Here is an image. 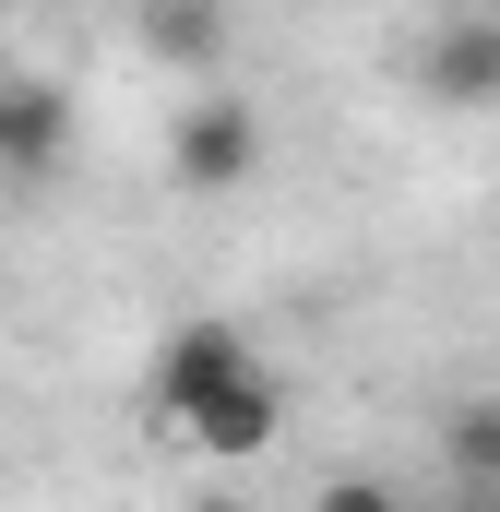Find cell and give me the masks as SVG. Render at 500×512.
I'll return each mask as SVG.
<instances>
[{"label":"cell","instance_id":"cell-1","mask_svg":"<svg viewBox=\"0 0 500 512\" xmlns=\"http://www.w3.org/2000/svg\"><path fill=\"white\" fill-rule=\"evenodd\" d=\"M250 370H262L250 322H215V310H203V322H179V334L155 346V370H143V405H155V429H191V417H203L227 382H250Z\"/></svg>","mask_w":500,"mask_h":512},{"label":"cell","instance_id":"cell-2","mask_svg":"<svg viewBox=\"0 0 500 512\" xmlns=\"http://www.w3.org/2000/svg\"><path fill=\"white\" fill-rule=\"evenodd\" d=\"M250 167H262V108L250 96H191L167 120V179L179 191H250Z\"/></svg>","mask_w":500,"mask_h":512},{"label":"cell","instance_id":"cell-3","mask_svg":"<svg viewBox=\"0 0 500 512\" xmlns=\"http://www.w3.org/2000/svg\"><path fill=\"white\" fill-rule=\"evenodd\" d=\"M274 429H286V393H274V370H250V382H227L179 441H191L203 465H250V453H274Z\"/></svg>","mask_w":500,"mask_h":512},{"label":"cell","instance_id":"cell-4","mask_svg":"<svg viewBox=\"0 0 500 512\" xmlns=\"http://www.w3.org/2000/svg\"><path fill=\"white\" fill-rule=\"evenodd\" d=\"M60 143H72V96L48 72H0V167L36 179V167H60Z\"/></svg>","mask_w":500,"mask_h":512},{"label":"cell","instance_id":"cell-5","mask_svg":"<svg viewBox=\"0 0 500 512\" xmlns=\"http://www.w3.org/2000/svg\"><path fill=\"white\" fill-rule=\"evenodd\" d=\"M417 84H429L441 108H500V12L441 24V36H429V60H417Z\"/></svg>","mask_w":500,"mask_h":512},{"label":"cell","instance_id":"cell-6","mask_svg":"<svg viewBox=\"0 0 500 512\" xmlns=\"http://www.w3.org/2000/svg\"><path fill=\"white\" fill-rule=\"evenodd\" d=\"M143 48L167 72H215L227 60V0H143Z\"/></svg>","mask_w":500,"mask_h":512},{"label":"cell","instance_id":"cell-7","mask_svg":"<svg viewBox=\"0 0 500 512\" xmlns=\"http://www.w3.org/2000/svg\"><path fill=\"white\" fill-rule=\"evenodd\" d=\"M441 453H453L477 489H500V405H453V417H441Z\"/></svg>","mask_w":500,"mask_h":512},{"label":"cell","instance_id":"cell-8","mask_svg":"<svg viewBox=\"0 0 500 512\" xmlns=\"http://www.w3.org/2000/svg\"><path fill=\"white\" fill-rule=\"evenodd\" d=\"M310 512H417V501H405V489H381V477H334Z\"/></svg>","mask_w":500,"mask_h":512},{"label":"cell","instance_id":"cell-9","mask_svg":"<svg viewBox=\"0 0 500 512\" xmlns=\"http://www.w3.org/2000/svg\"><path fill=\"white\" fill-rule=\"evenodd\" d=\"M191 512H239V501H191Z\"/></svg>","mask_w":500,"mask_h":512},{"label":"cell","instance_id":"cell-10","mask_svg":"<svg viewBox=\"0 0 500 512\" xmlns=\"http://www.w3.org/2000/svg\"><path fill=\"white\" fill-rule=\"evenodd\" d=\"M489 12H500V0H489Z\"/></svg>","mask_w":500,"mask_h":512}]
</instances>
